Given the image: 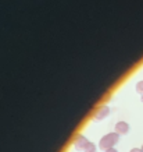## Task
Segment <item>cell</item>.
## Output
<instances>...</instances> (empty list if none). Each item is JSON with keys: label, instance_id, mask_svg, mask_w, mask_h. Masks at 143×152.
Listing matches in <instances>:
<instances>
[{"label": "cell", "instance_id": "obj_5", "mask_svg": "<svg viewBox=\"0 0 143 152\" xmlns=\"http://www.w3.org/2000/svg\"><path fill=\"white\" fill-rule=\"evenodd\" d=\"M97 151V147H96V144H93L89 141L88 145H86V148L83 149V152H96Z\"/></svg>", "mask_w": 143, "mask_h": 152}, {"label": "cell", "instance_id": "obj_2", "mask_svg": "<svg viewBox=\"0 0 143 152\" xmlns=\"http://www.w3.org/2000/svg\"><path fill=\"white\" fill-rule=\"evenodd\" d=\"M108 115H110V107H108V105H102V106H99L96 109V112L93 113V119L97 120V121H100V120L106 119Z\"/></svg>", "mask_w": 143, "mask_h": 152}, {"label": "cell", "instance_id": "obj_8", "mask_svg": "<svg viewBox=\"0 0 143 152\" xmlns=\"http://www.w3.org/2000/svg\"><path fill=\"white\" fill-rule=\"evenodd\" d=\"M104 152H118L116 149V148H110V149H107V151H104Z\"/></svg>", "mask_w": 143, "mask_h": 152}, {"label": "cell", "instance_id": "obj_1", "mask_svg": "<svg viewBox=\"0 0 143 152\" xmlns=\"http://www.w3.org/2000/svg\"><path fill=\"white\" fill-rule=\"evenodd\" d=\"M120 141V134L116 133V131H111V133H107L106 135H103L100 141H99V148L102 151H107L110 148H114L117 142Z\"/></svg>", "mask_w": 143, "mask_h": 152}, {"label": "cell", "instance_id": "obj_4", "mask_svg": "<svg viewBox=\"0 0 143 152\" xmlns=\"http://www.w3.org/2000/svg\"><path fill=\"white\" fill-rule=\"evenodd\" d=\"M129 131V124L126 123V121H117L116 124V133H118L121 135V134H126Z\"/></svg>", "mask_w": 143, "mask_h": 152}, {"label": "cell", "instance_id": "obj_3", "mask_svg": "<svg viewBox=\"0 0 143 152\" xmlns=\"http://www.w3.org/2000/svg\"><path fill=\"white\" fill-rule=\"evenodd\" d=\"M88 142H89L88 138H86L83 134H78L74 140V148L77 151H83V149L86 148V145H88Z\"/></svg>", "mask_w": 143, "mask_h": 152}, {"label": "cell", "instance_id": "obj_9", "mask_svg": "<svg viewBox=\"0 0 143 152\" xmlns=\"http://www.w3.org/2000/svg\"><path fill=\"white\" fill-rule=\"evenodd\" d=\"M140 101H142V102H143V94H142V96H140Z\"/></svg>", "mask_w": 143, "mask_h": 152}, {"label": "cell", "instance_id": "obj_6", "mask_svg": "<svg viewBox=\"0 0 143 152\" xmlns=\"http://www.w3.org/2000/svg\"><path fill=\"white\" fill-rule=\"evenodd\" d=\"M136 91L140 92V94H143V80H140V81L136 83Z\"/></svg>", "mask_w": 143, "mask_h": 152}, {"label": "cell", "instance_id": "obj_10", "mask_svg": "<svg viewBox=\"0 0 143 152\" xmlns=\"http://www.w3.org/2000/svg\"><path fill=\"white\" fill-rule=\"evenodd\" d=\"M140 149H142V152H143V144H142V147H140Z\"/></svg>", "mask_w": 143, "mask_h": 152}, {"label": "cell", "instance_id": "obj_7", "mask_svg": "<svg viewBox=\"0 0 143 152\" xmlns=\"http://www.w3.org/2000/svg\"><path fill=\"white\" fill-rule=\"evenodd\" d=\"M129 152H142V149H140V148H132Z\"/></svg>", "mask_w": 143, "mask_h": 152}]
</instances>
